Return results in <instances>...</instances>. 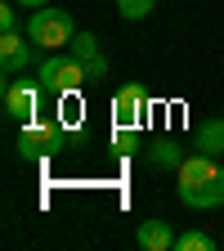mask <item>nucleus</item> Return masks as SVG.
<instances>
[{"label": "nucleus", "mask_w": 224, "mask_h": 251, "mask_svg": "<svg viewBox=\"0 0 224 251\" xmlns=\"http://www.w3.org/2000/svg\"><path fill=\"white\" fill-rule=\"evenodd\" d=\"M144 108H148V99H144L139 85H121V90L112 94V112H117V121H125V126H139Z\"/></svg>", "instance_id": "8"}, {"label": "nucleus", "mask_w": 224, "mask_h": 251, "mask_svg": "<svg viewBox=\"0 0 224 251\" xmlns=\"http://www.w3.org/2000/svg\"><path fill=\"white\" fill-rule=\"evenodd\" d=\"M211 247H215V238H211V233H202V229L179 233V238H175V251H211Z\"/></svg>", "instance_id": "13"}, {"label": "nucleus", "mask_w": 224, "mask_h": 251, "mask_svg": "<svg viewBox=\"0 0 224 251\" xmlns=\"http://www.w3.org/2000/svg\"><path fill=\"white\" fill-rule=\"evenodd\" d=\"M36 99H41V85L9 81L5 85V117L9 121H31V117H36Z\"/></svg>", "instance_id": "6"}, {"label": "nucleus", "mask_w": 224, "mask_h": 251, "mask_svg": "<svg viewBox=\"0 0 224 251\" xmlns=\"http://www.w3.org/2000/svg\"><path fill=\"white\" fill-rule=\"evenodd\" d=\"M68 50L81 58V68H85V76H90V81H103V76H108V58L99 54V36H90V31H76Z\"/></svg>", "instance_id": "7"}, {"label": "nucleus", "mask_w": 224, "mask_h": 251, "mask_svg": "<svg viewBox=\"0 0 224 251\" xmlns=\"http://www.w3.org/2000/svg\"><path fill=\"white\" fill-rule=\"evenodd\" d=\"M193 148H198V152H206V157H220V152H224V117H211L206 126H198Z\"/></svg>", "instance_id": "11"}, {"label": "nucleus", "mask_w": 224, "mask_h": 251, "mask_svg": "<svg viewBox=\"0 0 224 251\" xmlns=\"http://www.w3.org/2000/svg\"><path fill=\"white\" fill-rule=\"evenodd\" d=\"M0 31H18V9H14V5L0 9Z\"/></svg>", "instance_id": "15"}, {"label": "nucleus", "mask_w": 224, "mask_h": 251, "mask_svg": "<svg viewBox=\"0 0 224 251\" xmlns=\"http://www.w3.org/2000/svg\"><path fill=\"white\" fill-rule=\"evenodd\" d=\"M68 139H72V135H68V130H58L54 121L31 117V121L23 126V135H18V152H23V157H45V152H58Z\"/></svg>", "instance_id": "4"}, {"label": "nucleus", "mask_w": 224, "mask_h": 251, "mask_svg": "<svg viewBox=\"0 0 224 251\" xmlns=\"http://www.w3.org/2000/svg\"><path fill=\"white\" fill-rule=\"evenodd\" d=\"M36 76H41V90L54 94V99H72V94L90 81L85 68H81V58H76L72 50H68V54H50V58H41Z\"/></svg>", "instance_id": "2"}, {"label": "nucleus", "mask_w": 224, "mask_h": 251, "mask_svg": "<svg viewBox=\"0 0 224 251\" xmlns=\"http://www.w3.org/2000/svg\"><path fill=\"white\" fill-rule=\"evenodd\" d=\"M179 202L198 206V211H211V206H224V166L206 152H193L179 162Z\"/></svg>", "instance_id": "1"}, {"label": "nucleus", "mask_w": 224, "mask_h": 251, "mask_svg": "<svg viewBox=\"0 0 224 251\" xmlns=\"http://www.w3.org/2000/svg\"><path fill=\"white\" fill-rule=\"evenodd\" d=\"M27 36L36 41L41 50H63V45H72V36H76V23H72V14L68 9H31V18H27Z\"/></svg>", "instance_id": "3"}, {"label": "nucleus", "mask_w": 224, "mask_h": 251, "mask_svg": "<svg viewBox=\"0 0 224 251\" xmlns=\"http://www.w3.org/2000/svg\"><path fill=\"white\" fill-rule=\"evenodd\" d=\"M36 41L31 36H18V31H0V72L5 76H18L27 68H41L36 63Z\"/></svg>", "instance_id": "5"}, {"label": "nucleus", "mask_w": 224, "mask_h": 251, "mask_svg": "<svg viewBox=\"0 0 224 251\" xmlns=\"http://www.w3.org/2000/svg\"><path fill=\"white\" fill-rule=\"evenodd\" d=\"M135 242L144 251H175V233L166 220H144V225L135 229Z\"/></svg>", "instance_id": "9"}, {"label": "nucleus", "mask_w": 224, "mask_h": 251, "mask_svg": "<svg viewBox=\"0 0 224 251\" xmlns=\"http://www.w3.org/2000/svg\"><path fill=\"white\" fill-rule=\"evenodd\" d=\"M152 5H157V0H117L121 18H148V14H152Z\"/></svg>", "instance_id": "14"}, {"label": "nucleus", "mask_w": 224, "mask_h": 251, "mask_svg": "<svg viewBox=\"0 0 224 251\" xmlns=\"http://www.w3.org/2000/svg\"><path fill=\"white\" fill-rule=\"evenodd\" d=\"M184 157H188V152H184V144H179V139H171V135H166V139H157V144L148 148V162H152L157 171H171V166L179 171Z\"/></svg>", "instance_id": "10"}, {"label": "nucleus", "mask_w": 224, "mask_h": 251, "mask_svg": "<svg viewBox=\"0 0 224 251\" xmlns=\"http://www.w3.org/2000/svg\"><path fill=\"white\" fill-rule=\"evenodd\" d=\"M112 148L125 157V152H135L139 148V130L135 126H125V121H117V130H112Z\"/></svg>", "instance_id": "12"}, {"label": "nucleus", "mask_w": 224, "mask_h": 251, "mask_svg": "<svg viewBox=\"0 0 224 251\" xmlns=\"http://www.w3.org/2000/svg\"><path fill=\"white\" fill-rule=\"evenodd\" d=\"M14 5H27V9H45L50 0H14Z\"/></svg>", "instance_id": "16"}]
</instances>
